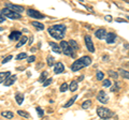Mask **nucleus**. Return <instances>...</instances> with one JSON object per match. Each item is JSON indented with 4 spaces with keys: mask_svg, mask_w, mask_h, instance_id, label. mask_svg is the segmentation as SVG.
<instances>
[{
    "mask_svg": "<svg viewBox=\"0 0 129 120\" xmlns=\"http://www.w3.org/2000/svg\"><path fill=\"white\" fill-rule=\"evenodd\" d=\"M95 37L97 39H99V40L106 39V37H107V30L103 29V28H100V29L96 30L95 31Z\"/></svg>",
    "mask_w": 129,
    "mask_h": 120,
    "instance_id": "10",
    "label": "nucleus"
},
{
    "mask_svg": "<svg viewBox=\"0 0 129 120\" xmlns=\"http://www.w3.org/2000/svg\"><path fill=\"white\" fill-rule=\"evenodd\" d=\"M108 74H109V76H110L111 78H114L115 81L118 78V74L116 73L115 71H113V70H109V71H108Z\"/></svg>",
    "mask_w": 129,
    "mask_h": 120,
    "instance_id": "26",
    "label": "nucleus"
},
{
    "mask_svg": "<svg viewBox=\"0 0 129 120\" xmlns=\"http://www.w3.org/2000/svg\"><path fill=\"white\" fill-rule=\"evenodd\" d=\"M59 46H60V49H61V54H64L66 56H69V57H71V58H75L76 57V54L70 48L69 43L68 42H66V41H63L62 40V41H60Z\"/></svg>",
    "mask_w": 129,
    "mask_h": 120,
    "instance_id": "3",
    "label": "nucleus"
},
{
    "mask_svg": "<svg viewBox=\"0 0 129 120\" xmlns=\"http://www.w3.org/2000/svg\"><path fill=\"white\" fill-rule=\"evenodd\" d=\"M5 16H3V15H2V12H1V10H0V24H1V23H3V22H5Z\"/></svg>",
    "mask_w": 129,
    "mask_h": 120,
    "instance_id": "39",
    "label": "nucleus"
},
{
    "mask_svg": "<svg viewBox=\"0 0 129 120\" xmlns=\"http://www.w3.org/2000/svg\"><path fill=\"white\" fill-rule=\"evenodd\" d=\"M91 104H92L91 100H86V101H84L82 104H81V106H82L83 109H88L91 106Z\"/></svg>",
    "mask_w": 129,
    "mask_h": 120,
    "instance_id": "24",
    "label": "nucleus"
},
{
    "mask_svg": "<svg viewBox=\"0 0 129 120\" xmlns=\"http://www.w3.org/2000/svg\"><path fill=\"white\" fill-rule=\"evenodd\" d=\"M103 60H104V61H108V60H109V57H107V56H103Z\"/></svg>",
    "mask_w": 129,
    "mask_h": 120,
    "instance_id": "44",
    "label": "nucleus"
},
{
    "mask_svg": "<svg viewBox=\"0 0 129 120\" xmlns=\"http://www.w3.org/2000/svg\"><path fill=\"white\" fill-rule=\"evenodd\" d=\"M25 58H27V54L26 53H22V54H18L17 56H16V59H17V60L25 59Z\"/></svg>",
    "mask_w": 129,
    "mask_h": 120,
    "instance_id": "36",
    "label": "nucleus"
},
{
    "mask_svg": "<svg viewBox=\"0 0 129 120\" xmlns=\"http://www.w3.org/2000/svg\"><path fill=\"white\" fill-rule=\"evenodd\" d=\"M22 37H23V34H22L21 31H13V32L10 33L9 39L13 40V41H16V40H21Z\"/></svg>",
    "mask_w": 129,
    "mask_h": 120,
    "instance_id": "12",
    "label": "nucleus"
},
{
    "mask_svg": "<svg viewBox=\"0 0 129 120\" xmlns=\"http://www.w3.org/2000/svg\"><path fill=\"white\" fill-rule=\"evenodd\" d=\"M17 114L19 115V116H22V117H24V118H29V114L27 113V111H25V110H17Z\"/></svg>",
    "mask_w": 129,
    "mask_h": 120,
    "instance_id": "30",
    "label": "nucleus"
},
{
    "mask_svg": "<svg viewBox=\"0 0 129 120\" xmlns=\"http://www.w3.org/2000/svg\"><path fill=\"white\" fill-rule=\"evenodd\" d=\"M47 75H48L47 72H46V71H43L42 73H41V75H40V77H39V82L43 84V83L47 79Z\"/></svg>",
    "mask_w": 129,
    "mask_h": 120,
    "instance_id": "25",
    "label": "nucleus"
},
{
    "mask_svg": "<svg viewBox=\"0 0 129 120\" xmlns=\"http://www.w3.org/2000/svg\"><path fill=\"white\" fill-rule=\"evenodd\" d=\"M97 115L101 119H110L112 117H114V113L111 109L107 108V107H102V106L97 108Z\"/></svg>",
    "mask_w": 129,
    "mask_h": 120,
    "instance_id": "4",
    "label": "nucleus"
},
{
    "mask_svg": "<svg viewBox=\"0 0 129 120\" xmlns=\"http://www.w3.org/2000/svg\"><path fill=\"white\" fill-rule=\"evenodd\" d=\"M115 40H116V34L115 33H113V32L107 33V37H106L107 44H113L115 42Z\"/></svg>",
    "mask_w": 129,
    "mask_h": 120,
    "instance_id": "13",
    "label": "nucleus"
},
{
    "mask_svg": "<svg viewBox=\"0 0 129 120\" xmlns=\"http://www.w3.org/2000/svg\"><path fill=\"white\" fill-rule=\"evenodd\" d=\"M66 30L67 28L64 25H54V26H51L47 29L51 37L54 38L55 40H59V41H62V39L64 38Z\"/></svg>",
    "mask_w": 129,
    "mask_h": 120,
    "instance_id": "1",
    "label": "nucleus"
},
{
    "mask_svg": "<svg viewBox=\"0 0 129 120\" xmlns=\"http://www.w3.org/2000/svg\"><path fill=\"white\" fill-rule=\"evenodd\" d=\"M16 78H17V76H16V75H13V76L11 75L10 77H8V78L6 79L3 84H5L6 87H9V86H11V85H13V84L16 82Z\"/></svg>",
    "mask_w": 129,
    "mask_h": 120,
    "instance_id": "14",
    "label": "nucleus"
},
{
    "mask_svg": "<svg viewBox=\"0 0 129 120\" xmlns=\"http://www.w3.org/2000/svg\"><path fill=\"white\" fill-rule=\"evenodd\" d=\"M11 76V72H0V84L5 83V81Z\"/></svg>",
    "mask_w": 129,
    "mask_h": 120,
    "instance_id": "18",
    "label": "nucleus"
},
{
    "mask_svg": "<svg viewBox=\"0 0 129 120\" xmlns=\"http://www.w3.org/2000/svg\"><path fill=\"white\" fill-rule=\"evenodd\" d=\"M31 25L38 30H44V28H45V26H44L42 23H39V22H32Z\"/></svg>",
    "mask_w": 129,
    "mask_h": 120,
    "instance_id": "22",
    "label": "nucleus"
},
{
    "mask_svg": "<svg viewBox=\"0 0 129 120\" xmlns=\"http://www.w3.org/2000/svg\"><path fill=\"white\" fill-rule=\"evenodd\" d=\"M68 43H69V46H70V48H71L72 50H73L74 53H75L76 50H79L80 46L78 45V43H76V41H74V40H70V41L68 42Z\"/></svg>",
    "mask_w": 129,
    "mask_h": 120,
    "instance_id": "17",
    "label": "nucleus"
},
{
    "mask_svg": "<svg viewBox=\"0 0 129 120\" xmlns=\"http://www.w3.org/2000/svg\"><path fill=\"white\" fill-rule=\"evenodd\" d=\"M103 77H104V74L102 73L101 71H98V72H97V74H96V78L98 79V81H102Z\"/></svg>",
    "mask_w": 129,
    "mask_h": 120,
    "instance_id": "31",
    "label": "nucleus"
},
{
    "mask_svg": "<svg viewBox=\"0 0 129 120\" xmlns=\"http://www.w3.org/2000/svg\"><path fill=\"white\" fill-rule=\"evenodd\" d=\"M68 89H69V85H68L67 83H63V84H61V86H60L59 91L60 92H66Z\"/></svg>",
    "mask_w": 129,
    "mask_h": 120,
    "instance_id": "29",
    "label": "nucleus"
},
{
    "mask_svg": "<svg viewBox=\"0 0 129 120\" xmlns=\"http://www.w3.org/2000/svg\"><path fill=\"white\" fill-rule=\"evenodd\" d=\"M48 44H50V46L52 47V49H53L54 53H56V54H61V49H60L59 44H56L55 42H48Z\"/></svg>",
    "mask_w": 129,
    "mask_h": 120,
    "instance_id": "15",
    "label": "nucleus"
},
{
    "mask_svg": "<svg viewBox=\"0 0 129 120\" xmlns=\"http://www.w3.org/2000/svg\"><path fill=\"white\" fill-rule=\"evenodd\" d=\"M27 15L30 16V18H36V19H44L45 18V16H44L43 14H41L40 12H38L37 10H34V9H28Z\"/></svg>",
    "mask_w": 129,
    "mask_h": 120,
    "instance_id": "6",
    "label": "nucleus"
},
{
    "mask_svg": "<svg viewBox=\"0 0 129 120\" xmlns=\"http://www.w3.org/2000/svg\"><path fill=\"white\" fill-rule=\"evenodd\" d=\"M46 62H47V66L48 67L55 66V59H54V57H52V56H48L47 59H46Z\"/></svg>",
    "mask_w": 129,
    "mask_h": 120,
    "instance_id": "28",
    "label": "nucleus"
},
{
    "mask_svg": "<svg viewBox=\"0 0 129 120\" xmlns=\"http://www.w3.org/2000/svg\"><path fill=\"white\" fill-rule=\"evenodd\" d=\"M110 86H111V81H110V79H109V78L104 79L103 83H102V87L108 88V87H110Z\"/></svg>",
    "mask_w": 129,
    "mask_h": 120,
    "instance_id": "32",
    "label": "nucleus"
},
{
    "mask_svg": "<svg viewBox=\"0 0 129 120\" xmlns=\"http://www.w3.org/2000/svg\"><path fill=\"white\" fill-rule=\"evenodd\" d=\"M79 89V85H78V82L76 81H73L71 82V84L69 85V90L72 91V92H74V91H76Z\"/></svg>",
    "mask_w": 129,
    "mask_h": 120,
    "instance_id": "21",
    "label": "nucleus"
},
{
    "mask_svg": "<svg viewBox=\"0 0 129 120\" xmlns=\"http://www.w3.org/2000/svg\"><path fill=\"white\" fill-rule=\"evenodd\" d=\"M28 41H29V46H30L31 44H32V42H34V35H30V38H29Z\"/></svg>",
    "mask_w": 129,
    "mask_h": 120,
    "instance_id": "41",
    "label": "nucleus"
},
{
    "mask_svg": "<svg viewBox=\"0 0 129 120\" xmlns=\"http://www.w3.org/2000/svg\"><path fill=\"white\" fill-rule=\"evenodd\" d=\"M84 41H85V45L87 47L88 51H90V53H95V46H94V42H92V40L90 38V35L86 34L85 38H84Z\"/></svg>",
    "mask_w": 129,
    "mask_h": 120,
    "instance_id": "8",
    "label": "nucleus"
},
{
    "mask_svg": "<svg viewBox=\"0 0 129 120\" xmlns=\"http://www.w3.org/2000/svg\"><path fill=\"white\" fill-rule=\"evenodd\" d=\"M83 79H84V76H83V75H82V76H80V77H79V79H78V82H81V81H83Z\"/></svg>",
    "mask_w": 129,
    "mask_h": 120,
    "instance_id": "43",
    "label": "nucleus"
},
{
    "mask_svg": "<svg viewBox=\"0 0 129 120\" xmlns=\"http://www.w3.org/2000/svg\"><path fill=\"white\" fill-rule=\"evenodd\" d=\"M12 58H13V56H12V55H9V56H7V57H6V58H3V60H2V65H5V63L9 62L10 60H12Z\"/></svg>",
    "mask_w": 129,
    "mask_h": 120,
    "instance_id": "35",
    "label": "nucleus"
},
{
    "mask_svg": "<svg viewBox=\"0 0 129 120\" xmlns=\"http://www.w3.org/2000/svg\"><path fill=\"white\" fill-rule=\"evenodd\" d=\"M97 100H98L100 103H102V104L108 103V101H109V97H108V94L106 93V91H103V90L99 91V93L97 94Z\"/></svg>",
    "mask_w": 129,
    "mask_h": 120,
    "instance_id": "9",
    "label": "nucleus"
},
{
    "mask_svg": "<svg viewBox=\"0 0 129 120\" xmlns=\"http://www.w3.org/2000/svg\"><path fill=\"white\" fill-rule=\"evenodd\" d=\"M36 110H37L39 117H43L44 116V110L41 108V107H36Z\"/></svg>",
    "mask_w": 129,
    "mask_h": 120,
    "instance_id": "33",
    "label": "nucleus"
},
{
    "mask_svg": "<svg viewBox=\"0 0 129 120\" xmlns=\"http://www.w3.org/2000/svg\"><path fill=\"white\" fill-rule=\"evenodd\" d=\"M2 30H3V28H2V27H0V31H2Z\"/></svg>",
    "mask_w": 129,
    "mask_h": 120,
    "instance_id": "45",
    "label": "nucleus"
},
{
    "mask_svg": "<svg viewBox=\"0 0 129 120\" xmlns=\"http://www.w3.org/2000/svg\"><path fill=\"white\" fill-rule=\"evenodd\" d=\"M1 12H2L3 16L7 17V18H10V19H21L22 18L21 14L15 13V12L11 11L10 9H7V8H3V9L1 10Z\"/></svg>",
    "mask_w": 129,
    "mask_h": 120,
    "instance_id": "5",
    "label": "nucleus"
},
{
    "mask_svg": "<svg viewBox=\"0 0 129 120\" xmlns=\"http://www.w3.org/2000/svg\"><path fill=\"white\" fill-rule=\"evenodd\" d=\"M119 74L122 75L124 78L129 79V71H126V70H124V69H119Z\"/></svg>",
    "mask_w": 129,
    "mask_h": 120,
    "instance_id": "27",
    "label": "nucleus"
},
{
    "mask_svg": "<svg viewBox=\"0 0 129 120\" xmlns=\"http://www.w3.org/2000/svg\"><path fill=\"white\" fill-rule=\"evenodd\" d=\"M5 7L7 8V9H10L11 11H13L15 12V13H18V14H21L24 12V7L22 6H16V5H13V3H10V2H7Z\"/></svg>",
    "mask_w": 129,
    "mask_h": 120,
    "instance_id": "7",
    "label": "nucleus"
},
{
    "mask_svg": "<svg viewBox=\"0 0 129 120\" xmlns=\"http://www.w3.org/2000/svg\"><path fill=\"white\" fill-rule=\"evenodd\" d=\"M35 60H36V56L32 55V56H30V57L27 58V62H28V63H31V62H34Z\"/></svg>",
    "mask_w": 129,
    "mask_h": 120,
    "instance_id": "38",
    "label": "nucleus"
},
{
    "mask_svg": "<svg viewBox=\"0 0 129 120\" xmlns=\"http://www.w3.org/2000/svg\"><path fill=\"white\" fill-rule=\"evenodd\" d=\"M1 116L2 117H5V118H7V119H12L13 118V116H14V114L12 113V111H10V110H5V111H2L1 113Z\"/></svg>",
    "mask_w": 129,
    "mask_h": 120,
    "instance_id": "23",
    "label": "nucleus"
},
{
    "mask_svg": "<svg viewBox=\"0 0 129 120\" xmlns=\"http://www.w3.org/2000/svg\"><path fill=\"white\" fill-rule=\"evenodd\" d=\"M127 3H129V1H127Z\"/></svg>",
    "mask_w": 129,
    "mask_h": 120,
    "instance_id": "46",
    "label": "nucleus"
},
{
    "mask_svg": "<svg viewBox=\"0 0 129 120\" xmlns=\"http://www.w3.org/2000/svg\"><path fill=\"white\" fill-rule=\"evenodd\" d=\"M52 83H53V79H52V78H48V79H46V81L43 83V87H47L48 85H51Z\"/></svg>",
    "mask_w": 129,
    "mask_h": 120,
    "instance_id": "37",
    "label": "nucleus"
},
{
    "mask_svg": "<svg viewBox=\"0 0 129 120\" xmlns=\"http://www.w3.org/2000/svg\"><path fill=\"white\" fill-rule=\"evenodd\" d=\"M91 58L89 56H83L82 58H79L76 59L75 61L72 63L71 66V70L73 72H76V71H80L81 69H83V68H86L88 66L91 65Z\"/></svg>",
    "mask_w": 129,
    "mask_h": 120,
    "instance_id": "2",
    "label": "nucleus"
},
{
    "mask_svg": "<svg viewBox=\"0 0 129 120\" xmlns=\"http://www.w3.org/2000/svg\"><path fill=\"white\" fill-rule=\"evenodd\" d=\"M76 99H78V95H73V97H72L66 104H63V107H64V108H68V107H70L72 104H73L76 101Z\"/></svg>",
    "mask_w": 129,
    "mask_h": 120,
    "instance_id": "20",
    "label": "nucleus"
},
{
    "mask_svg": "<svg viewBox=\"0 0 129 120\" xmlns=\"http://www.w3.org/2000/svg\"><path fill=\"white\" fill-rule=\"evenodd\" d=\"M15 101L18 105H22L23 102H24V94L21 92H16L15 93Z\"/></svg>",
    "mask_w": 129,
    "mask_h": 120,
    "instance_id": "16",
    "label": "nucleus"
},
{
    "mask_svg": "<svg viewBox=\"0 0 129 120\" xmlns=\"http://www.w3.org/2000/svg\"><path fill=\"white\" fill-rule=\"evenodd\" d=\"M64 71V66L62 62H57L54 66V73L55 74H60Z\"/></svg>",
    "mask_w": 129,
    "mask_h": 120,
    "instance_id": "11",
    "label": "nucleus"
},
{
    "mask_svg": "<svg viewBox=\"0 0 129 120\" xmlns=\"http://www.w3.org/2000/svg\"><path fill=\"white\" fill-rule=\"evenodd\" d=\"M116 22H119V23H126L125 19H122V18H116Z\"/></svg>",
    "mask_w": 129,
    "mask_h": 120,
    "instance_id": "42",
    "label": "nucleus"
},
{
    "mask_svg": "<svg viewBox=\"0 0 129 120\" xmlns=\"http://www.w3.org/2000/svg\"><path fill=\"white\" fill-rule=\"evenodd\" d=\"M27 41H28V38L26 37V35H23V37L21 38V40H19V42L16 44V48H19V47H22L23 45H25Z\"/></svg>",
    "mask_w": 129,
    "mask_h": 120,
    "instance_id": "19",
    "label": "nucleus"
},
{
    "mask_svg": "<svg viewBox=\"0 0 129 120\" xmlns=\"http://www.w3.org/2000/svg\"><path fill=\"white\" fill-rule=\"evenodd\" d=\"M104 18H106V21H108V22H112V16L111 15H107Z\"/></svg>",
    "mask_w": 129,
    "mask_h": 120,
    "instance_id": "40",
    "label": "nucleus"
},
{
    "mask_svg": "<svg viewBox=\"0 0 129 120\" xmlns=\"http://www.w3.org/2000/svg\"><path fill=\"white\" fill-rule=\"evenodd\" d=\"M119 86H120V84L118 83V82H115V84H114V86H113V87H114V88H112V91H113V92H115V91H118L119 90Z\"/></svg>",
    "mask_w": 129,
    "mask_h": 120,
    "instance_id": "34",
    "label": "nucleus"
}]
</instances>
